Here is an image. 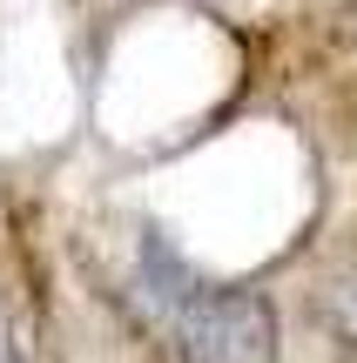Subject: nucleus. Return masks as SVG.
Wrapping results in <instances>:
<instances>
[{
  "label": "nucleus",
  "mask_w": 357,
  "mask_h": 363,
  "mask_svg": "<svg viewBox=\"0 0 357 363\" xmlns=\"http://www.w3.org/2000/svg\"><path fill=\"white\" fill-rule=\"evenodd\" d=\"M182 363H277V310L256 289H196L162 316Z\"/></svg>",
  "instance_id": "nucleus-1"
},
{
  "label": "nucleus",
  "mask_w": 357,
  "mask_h": 363,
  "mask_svg": "<svg viewBox=\"0 0 357 363\" xmlns=\"http://www.w3.org/2000/svg\"><path fill=\"white\" fill-rule=\"evenodd\" d=\"M0 363H34V343H27V323L13 316V303L0 296Z\"/></svg>",
  "instance_id": "nucleus-2"
},
{
  "label": "nucleus",
  "mask_w": 357,
  "mask_h": 363,
  "mask_svg": "<svg viewBox=\"0 0 357 363\" xmlns=\"http://www.w3.org/2000/svg\"><path fill=\"white\" fill-rule=\"evenodd\" d=\"M331 323H337V330H344V337L357 343V269L331 283Z\"/></svg>",
  "instance_id": "nucleus-3"
},
{
  "label": "nucleus",
  "mask_w": 357,
  "mask_h": 363,
  "mask_svg": "<svg viewBox=\"0 0 357 363\" xmlns=\"http://www.w3.org/2000/svg\"><path fill=\"white\" fill-rule=\"evenodd\" d=\"M344 7H357V0H344Z\"/></svg>",
  "instance_id": "nucleus-4"
}]
</instances>
